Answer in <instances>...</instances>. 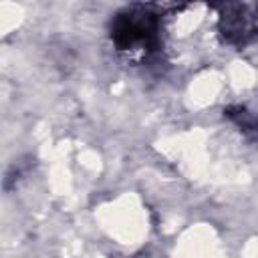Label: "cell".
<instances>
[{"mask_svg": "<svg viewBox=\"0 0 258 258\" xmlns=\"http://www.w3.org/2000/svg\"><path fill=\"white\" fill-rule=\"evenodd\" d=\"M109 38L127 62H149L161 48V8L143 2L123 6L109 22Z\"/></svg>", "mask_w": 258, "mask_h": 258, "instance_id": "1", "label": "cell"}, {"mask_svg": "<svg viewBox=\"0 0 258 258\" xmlns=\"http://www.w3.org/2000/svg\"><path fill=\"white\" fill-rule=\"evenodd\" d=\"M220 38L234 46L244 48L258 40V6L246 2H226L218 6L216 22Z\"/></svg>", "mask_w": 258, "mask_h": 258, "instance_id": "2", "label": "cell"}, {"mask_svg": "<svg viewBox=\"0 0 258 258\" xmlns=\"http://www.w3.org/2000/svg\"><path fill=\"white\" fill-rule=\"evenodd\" d=\"M224 115L252 141H258V115L248 111L242 105H230L224 109Z\"/></svg>", "mask_w": 258, "mask_h": 258, "instance_id": "3", "label": "cell"}]
</instances>
